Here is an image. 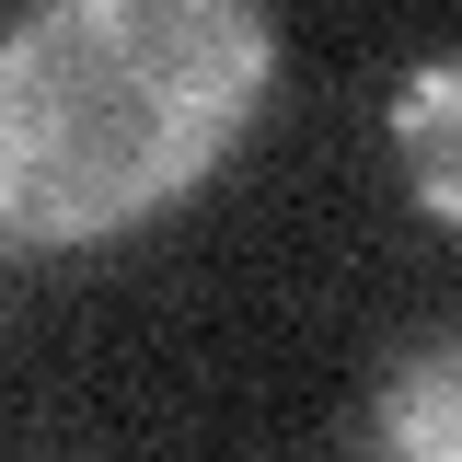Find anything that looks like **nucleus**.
<instances>
[{
    "label": "nucleus",
    "mask_w": 462,
    "mask_h": 462,
    "mask_svg": "<svg viewBox=\"0 0 462 462\" xmlns=\"http://www.w3.org/2000/svg\"><path fill=\"white\" fill-rule=\"evenodd\" d=\"M278 93L254 0H47L0 23V243L93 254L173 220Z\"/></svg>",
    "instance_id": "1"
},
{
    "label": "nucleus",
    "mask_w": 462,
    "mask_h": 462,
    "mask_svg": "<svg viewBox=\"0 0 462 462\" xmlns=\"http://www.w3.org/2000/svg\"><path fill=\"white\" fill-rule=\"evenodd\" d=\"M358 462H462V346L428 324L416 346L382 358V382L358 393Z\"/></svg>",
    "instance_id": "2"
},
{
    "label": "nucleus",
    "mask_w": 462,
    "mask_h": 462,
    "mask_svg": "<svg viewBox=\"0 0 462 462\" xmlns=\"http://www.w3.org/2000/svg\"><path fill=\"white\" fill-rule=\"evenodd\" d=\"M393 151H404V197L416 220H462V58L428 47L416 69L393 81Z\"/></svg>",
    "instance_id": "3"
}]
</instances>
